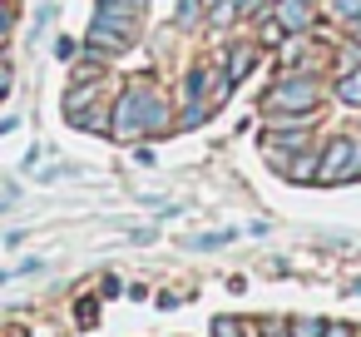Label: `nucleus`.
<instances>
[{
	"mask_svg": "<svg viewBox=\"0 0 361 337\" xmlns=\"http://www.w3.org/2000/svg\"><path fill=\"white\" fill-rule=\"evenodd\" d=\"M134 45H139V20L124 16V11H114V6H99L94 20H90V30H85V55L114 60V55H129Z\"/></svg>",
	"mask_w": 361,
	"mask_h": 337,
	"instance_id": "1",
	"label": "nucleus"
},
{
	"mask_svg": "<svg viewBox=\"0 0 361 337\" xmlns=\"http://www.w3.org/2000/svg\"><path fill=\"white\" fill-rule=\"evenodd\" d=\"M267 110H322V75L287 70L267 85Z\"/></svg>",
	"mask_w": 361,
	"mask_h": 337,
	"instance_id": "2",
	"label": "nucleus"
},
{
	"mask_svg": "<svg viewBox=\"0 0 361 337\" xmlns=\"http://www.w3.org/2000/svg\"><path fill=\"white\" fill-rule=\"evenodd\" d=\"M351 154H356V134H336L317 149V179L322 184H346L351 174Z\"/></svg>",
	"mask_w": 361,
	"mask_h": 337,
	"instance_id": "3",
	"label": "nucleus"
},
{
	"mask_svg": "<svg viewBox=\"0 0 361 337\" xmlns=\"http://www.w3.org/2000/svg\"><path fill=\"white\" fill-rule=\"evenodd\" d=\"M109 139H124V144L144 139V114H139V90H134V80H129V85H119L114 119H109Z\"/></svg>",
	"mask_w": 361,
	"mask_h": 337,
	"instance_id": "4",
	"label": "nucleus"
},
{
	"mask_svg": "<svg viewBox=\"0 0 361 337\" xmlns=\"http://www.w3.org/2000/svg\"><path fill=\"white\" fill-rule=\"evenodd\" d=\"M267 6H272V16H277V25L287 35H307L317 25V6H312V0H267Z\"/></svg>",
	"mask_w": 361,
	"mask_h": 337,
	"instance_id": "5",
	"label": "nucleus"
},
{
	"mask_svg": "<svg viewBox=\"0 0 361 337\" xmlns=\"http://www.w3.org/2000/svg\"><path fill=\"white\" fill-rule=\"evenodd\" d=\"M218 65H223V75L233 85H243L252 75V65H257V45H228V50H218Z\"/></svg>",
	"mask_w": 361,
	"mask_h": 337,
	"instance_id": "6",
	"label": "nucleus"
},
{
	"mask_svg": "<svg viewBox=\"0 0 361 337\" xmlns=\"http://www.w3.org/2000/svg\"><path fill=\"white\" fill-rule=\"evenodd\" d=\"M282 174H287L292 184H312V179H317V149H307V154H287Z\"/></svg>",
	"mask_w": 361,
	"mask_h": 337,
	"instance_id": "7",
	"label": "nucleus"
},
{
	"mask_svg": "<svg viewBox=\"0 0 361 337\" xmlns=\"http://www.w3.org/2000/svg\"><path fill=\"white\" fill-rule=\"evenodd\" d=\"M322 16L331 25H356L361 20V0H322Z\"/></svg>",
	"mask_w": 361,
	"mask_h": 337,
	"instance_id": "8",
	"label": "nucleus"
},
{
	"mask_svg": "<svg viewBox=\"0 0 361 337\" xmlns=\"http://www.w3.org/2000/svg\"><path fill=\"white\" fill-rule=\"evenodd\" d=\"M287 40H292V35L277 25V16H262V20H257V50H282Z\"/></svg>",
	"mask_w": 361,
	"mask_h": 337,
	"instance_id": "9",
	"label": "nucleus"
},
{
	"mask_svg": "<svg viewBox=\"0 0 361 337\" xmlns=\"http://www.w3.org/2000/svg\"><path fill=\"white\" fill-rule=\"evenodd\" d=\"M109 119H114V105H90V110H80V129H90V134H109Z\"/></svg>",
	"mask_w": 361,
	"mask_h": 337,
	"instance_id": "10",
	"label": "nucleus"
},
{
	"mask_svg": "<svg viewBox=\"0 0 361 337\" xmlns=\"http://www.w3.org/2000/svg\"><path fill=\"white\" fill-rule=\"evenodd\" d=\"M341 105H351V110H361V65L356 70H346V75H336V90H331Z\"/></svg>",
	"mask_w": 361,
	"mask_h": 337,
	"instance_id": "11",
	"label": "nucleus"
},
{
	"mask_svg": "<svg viewBox=\"0 0 361 337\" xmlns=\"http://www.w3.org/2000/svg\"><path fill=\"white\" fill-rule=\"evenodd\" d=\"M322 317H307V312H292V317H282V332L287 337H322Z\"/></svg>",
	"mask_w": 361,
	"mask_h": 337,
	"instance_id": "12",
	"label": "nucleus"
},
{
	"mask_svg": "<svg viewBox=\"0 0 361 337\" xmlns=\"http://www.w3.org/2000/svg\"><path fill=\"white\" fill-rule=\"evenodd\" d=\"M109 75H104V60H94V55H85V65H75L70 70V85H104Z\"/></svg>",
	"mask_w": 361,
	"mask_h": 337,
	"instance_id": "13",
	"label": "nucleus"
},
{
	"mask_svg": "<svg viewBox=\"0 0 361 337\" xmlns=\"http://www.w3.org/2000/svg\"><path fill=\"white\" fill-rule=\"evenodd\" d=\"M203 16H208V11H203V0H178L173 25H178V30H198V25H203Z\"/></svg>",
	"mask_w": 361,
	"mask_h": 337,
	"instance_id": "14",
	"label": "nucleus"
},
{
	"mask_svg": "<svg viewBox=\"0 0 361 337\" xmlns=\"http://www.w3.org/2000/svg\"><path fill=\"white\" fill-rule=\"evenodd\" d=\"M99 6H114V11H124V16L144 20V11H149V0H99Z\"/></svg>",
	"mask_w": 361,
	"mask_h": 337,
	"instance_id": "15",
	"label": "nucleus"
},
{
	"mask_svg": "<svg viewBox=\"0 0 361 337\" xmlns=\"http://www.w3.org/2000/svg\"><path fill=\"white\" fill-rule=\"evenodd\" d=\"M213 337H243V317H213Z\"/></svg>",
	"mask_w": 361,
	"mask_h": 337,
	"instance_id": "16",
	"label": "nucleus"
},
{
	"mask_svg": "<svg viewBox=\"0 0 361 337\" xmlns=\"http://www.w3.org/2000/svg\"><path fill=\"white\" fill-rule=\"evenodd\" d=\"M361 65V45H346L341 55H336V75H346V70H356Z\"/></svg>",
	"mask_w": 361,
	"mask_h": 337,
	"instance_id": "17",
	"label": "nucleus"
},
{
	"mask_svg": "<svg viewBox=\"0 0 361 337\" xmlns=\"http://www.w3.org/2000/svg\"><path fill=\"white\" fill-rule=\"evenodd\" d=\"M75 317H80L85 327H94V322H99V302H94V297H85V302L75 307Z\"/></svg>",
	"mask_w": 361,
	"mask_h": 337,
	"instance_id": "18",
	"label": "nucleus"
},
{
	"mask_svg": "<svg viewBox=\"0 0 361 337\" xmlns=\"http://www.w3.org/2000/svg\"><path fill=\"white\" fill-rule=\"evenodd\" d=\"M223 243H233L228 228H223V233H203V238H193V248H223Z\"/></svg>",
	"mask_w": 361,
	"mask_h": 337,
	"instance_id": "19",
	"label": "nucleus"
},
{
	"mask_svg": "<svg viewBox=\"0 0 361 337\" xmlns=\"http://www.w3.org/2000/svg\"><path fill=\"white\" fill-rule=\"evenodd\" d=\"M322 337H356V327H346V322H326Z\"/></svg>",
	"mask_w": 361,
	"mask_h": 337,
	"instance_id": "20",
	"label": "nucleus"
},
{
	"mask_svg": "<svg viewBox=\"0 0 361 337\" xmlns=\"http://www.w3.org/2000/svg\"><path fill=\"white\" fill-rule=\"evenodd\" d=\"M119 292H124V283H119V278H104V292H99V297H119Z\"/></svg>",
	"mask_w": 361,
	"mask_h": 337,
	"instance_id": "21",
	"label": "nucleus"
},
{
	"mask_svg": "<svg viewBox=\"0 0 361 337\" xmlns=\"http://www.w3.org/2000/svg\"><path fill=\"white\" fill-rule=\"evenodd\" d=\"M16 129V114H0V134H11Z\"/></svg>",
	"mask_w": 361,
	"mask_h": 337,
	"instance_id": "22",
	"label": "nucleus"
},
{
	"mask_svg": "<svg viewBox=\"0 0 361 337\" xmlns=\"http://www.w3.org/2000/svg\"><path fill=\"white\" fill-rule=\"evenodd\" d=\"M6 203H16V189H11V184L0 189V208H6Z\"/></svg>",
	"mask_w": 361,
	"mask_h": 337,
	"instance_id": "23",
	"label": "nucleus"
},
{
	"mask_svg": "<svg viewBox=\"0 0 361 337\" xmlns=\"http://www.w3.org/2000/svg\"><path fill=\"white\" fill-rule=\"evenodd\" d=\"M233 6H238V16H247V6H252V0H233Z\"/></svg>",
	"mask_w": 361,
	"mask_h": 337,
	"instance_id": "24",
	"label": "nucleus"
},
{
	"mask_svg": "<svg viewBox=\"0 0 361 337\" xmlns=\"http://www.w3.org/2000/svg\"><path fill=\"white\" fill-rule=\"evenodd\" d=\"M213 6H218V0H203V11H213Z\"/></svg>",
	"mask_w": 361,
	"mask_h": 337,
	"instance_id": "25",
	"label": "nucleus"
}]
</instances>
